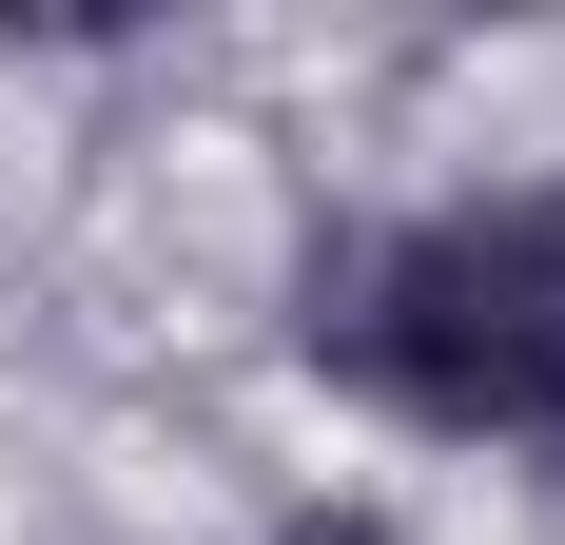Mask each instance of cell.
I'll use <instances>...</instances> for the list:
<instances>
[{
    "label": "cell",
    "instance_id": "cell-1",
    "mask_svg": "<svg viewBox=\"0 0 565 545\" xmlns=\"http://www.w3.org/2000/svg\"><path fill=\"white\" fill-rule=\"evenodd\" d=\"M292 371L409 448H508L565 488V175L332 215L292 272Z\"/></svg>",
    "mask_w": 565,
    "mask_h": 545
},
{
    "label": "cell",
    "instance_id": "cell-2",
    "mask_svg": "<svg viewBox=\"0 0 565 545\" xmlns=\"http://www.w3.org/2000/svg\"><path fill=\"white\" fill-rule=\"evenodd\" d=\"M254 545H409V506H391V488H292Z\"/></svg>",
    "mask_w": 565,
    "mask_h": 545
}]
</instances>
